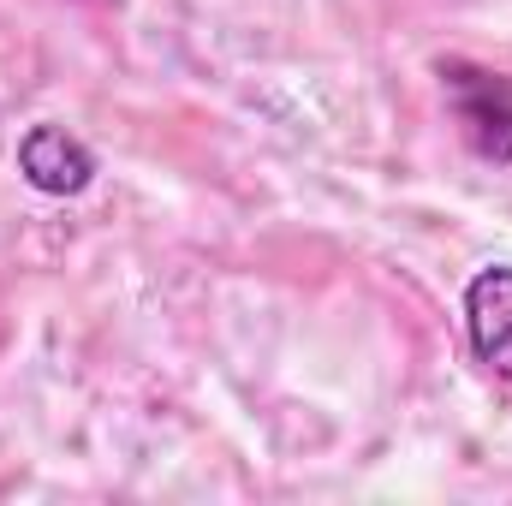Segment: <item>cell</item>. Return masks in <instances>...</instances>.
<instances>
[{
  "label": "cell",
  "mask_w": 512,
  "mask_h": 506,
  "mask_svg": "<svg viewBox=\"0 0 512 506\" xmlns=\"http://www.w3.org/2000/svg\"><path fill=\"white\" fill-rule=\"evenodd\" d=\"M465 340L477 364L512 387V262H489L465 280Z\"/></svg>",
  "instance_id": "obj_2"
},
{
  "label": "cell",
  "mask_w": 512,
  "mask_h": 506,
  "mask_svg": "<svg viewBox=\"0 0 512 506\" xmlns=\"http://www.w3.org/2000/svg\"><path fill=\"white\" fill-rule=\"evenodd\" d=\"M18 173L42 197H84L96 185V155L66 126H30L18 137Z\"/></svg>",
  "instance_id": "obj_3"
},
{
  "label": "cell",
  "mask_w": 512,
  "mask_h": 506,
  "mask_svg": "<svg viewBox=\"0 0 512 506\" xmlns=\"http://www.w3.org/2000/svg\"><path fill=\"white\" fill-rule=\"evenodd\" d=\"M441 96L453 108V120L465 131V143L495 161L512 167V78L471 66V60H441Z\"/></svg>",
  "instance_id": "obj_1"
},
{
  "label": "cell",
  "mask_w": 512,
  "mask_h": 506,
  "mask_svg": "<svg viewBox=\"0 0 512 506\" xmlns=\"http://www.w3.org/2000/svg\"><path fill=\"white\" fill-rule=\"evenodd\" d=\"M90 6H120V0H90Z\"/></svg>",
  "instance_id": "obj_4"
}]
</instances>
